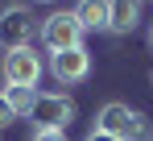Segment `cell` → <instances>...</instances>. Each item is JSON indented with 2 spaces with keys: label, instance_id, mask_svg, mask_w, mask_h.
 Returning <instances> with one entry per match:
<instances>
[{
  "label": "cell",
  "instance_id": "cell-13",
  "mask_svg": "<svg viewBox=\"0 0 153 141\" xmlns=\"http://www.w3.org/2000/svg\"><path fill=\"white\" fill-rule=\"evenodd\" d=\"M149 46H153V25H149Z\"/></svg>",
  "mask_w": 153,
  "mask_h": 141
},
{
  "label": "cell",
  "instance_id": "cell-7",
  "mask_svg": "<svg viewBox=\"0 0 153 141\" xmlns=\"http://www.w3.org/2000/svg\"><path fill=\"white\" fill-rule=\"evenodd\" d=\"M141 25V0H108V33H132Z\"/></svg>",
  "mask_w": 153,
  "mask_h": 141
},
{
  "label": "cell",
  "instance_id": "cell-11",
  "mask_svg": "<svg viewBox=\"0 0 153 141\" xmlns=\"http://www.w3.org/2000/svg\"><path fill=\"white\" fill-rule=\"evenodd\" d=\"M13 108H8V100H4V92H0V129H4V124H13Z\"/></svg>",
  "mask_w": 153,
  "mask_h": 141
},
{
  "label": "cell",
  "instance_id": "cell-14",
  "mask_svg": "<svg viewBox=\"0 0 153 141\" xmlns=\"http://www.w3.org/2000/svg\"><path fill=\"white\" fill-rule=\"evenodd\" d=\"M37 4H54V0H37Z\"/></svg>",
  "mask_w": 153,
  "mask_h": 141
},
{
  "label": "cell",
  "instance_id": "cell-2",
  "mask_svg": "<svg viewBox=\"0 0 153 141\" xmlns=\"http://www.w3.org/2000/svg\"><path fill=\"white\" fill-rule=\"evenodd\" d=\"M37 33H42L46 50H50V54H58V50H79V46H83V33H87V29L79 25L75 8H71V13L62 8V13H50V17L42 21V29H37Z\"/></svg>",
  "mask_w": 153,
  "mask_h": 141
},
{
  "label": "cell",
  "instance_id": "cell-8",
  "mask_svg": "<svg viewBox=\"0 0 153 141\" xmlns=\"http://www.w3.org/2000/svg\"><path fill=\"white\" fill-rule=\"evenodd\" d=\"M75 17L83 29H108V0H79Z\"/></svg>",
  "mask_w": 153,
  "mask_h": 141
},
{
  "label": "cell",
  "instance_id": "cell-6",
  "mask_svg": "<svg viewBox=\"0 0 153 141\" xmlns=\"http://www.w3.org/2000/svg\"><path fill=\"white\" fill-rule=\"evenodd\" d=\"M50 75L58 83H83V79L91 75V54H87V46L50 54Z\"/></svg>",
  "mask_w": 153,
  "mask_h": 141
},
{
  "label": "cell",
  "instance_id": "cell-9",
  "mask_svg": "<svg viewBox=\"0 0 153 141\" xmlns=\"http://www.w3.org/2000/svg\"><path fill=\"white\" fill-rule=\"evenodd\" d=\"M0 92L8 100L13 116H29V108H33V100H37V87H0Z\"/></svg>",
  "mask_w": 153,
  "mask_h": 141
},
{
  "label": "cell",
  "instance_id": "cell-12",
  "mask_svg": "<svg viewBox=\"0 0 153 141\" xmlns=\"http://www.w3.org/2000/svg\"><path fill=\"white\" fill-rule=\"evenodd\" d=\"M87 141H116V137H108V133H100V129H91V133H87Z\"/></svg>",
  "mask_w": 153,
  "mask_h": 141
},
{
  "label": "cell",
  "instance_id": "cell-3",
  "mask_svg": "<svg viewBox=\"0 0 153 141\" xmlns=\"http://www.w3.org/2000/svg\"><path fill=\"white\" fill-rule=\"evenodd\" d=\"M29 120H33L37 129H58V133H66V124L75 120V100L62 95V92H37L33 108H29Z\"/></svg>",
  "mask_w": 153,
  "mask_h": 141
},
{
  "label": "cell",
  "instance_id": "cell-4",
  "mask_svg": "<svg viewBox=\"0 0 153 141\" xmlns=\"http://www.w3.org/2000/svg\"><path fill=\"white\" fill-rule=\"evenodd\" d=\"M42 54H33V46H21V50H8L4 62H0V75H4V87H37L42 79Z\"/></svg>",
  "mask_w": 153,
  "mask_h": 141
},
{
  "label": "cell",
  "instance_id": "cell-10",
  "mask_svg": "<svg viewBox=\"0 0 153 141\" xmlns=\"http://www.w3.org/2000/svg\"><path fill=\"white\" fill-rule=\"evenodd\" d=\"M33 141H66V133H58V129H37Z\"/></svg>",
  "mask_w": 153,
  "mask_h": 141
},
{
  "label": "cell",
  "instance_id": "cell-15",
  "mask_svg": "<svg viewBox=\"0 0 153 141\" xmlns=\"http://www.w3.org/2000/svg\"><path fill=\"white\" fill-rule=\"evenodd\" d=\"M149 141H153V137H149Z\"/></svg>",
  "mask_w": 153,
  "mask_h": 141
},
{
  "label": "cell",
  "instance_id": "cell-1",
  "mask_svg": "<svg viewBox=\"0 0 153 141\" xmlns=\"http://www.w3.org/2000/svg\"><path fill=\"white\" fill-rule=\"evenodd\" d=\"M95 129L108 133V137H116V141H141L145 133H149V120H145L141 108H128V104H120V100H112V104L100 108Z\"/></svg>",
  "mask_w": 153,
  "mask_h": 141
},
{
  "label": "cell",
  "instance_id": "cell-5",
  "mask_svg": "<svg viewBox=\"0 0 153 141\" xmlns=\"http://www.w3.org/2000/svg\"><path fill=\"white\" fill-rule=\"evenodd\" d=\"M33 13L25 4H8L0 13V46L4 50H21V46H33Z\"/></svg>",
  "mask_w": 153,
  "mask_h": 141
}]
</instances>
